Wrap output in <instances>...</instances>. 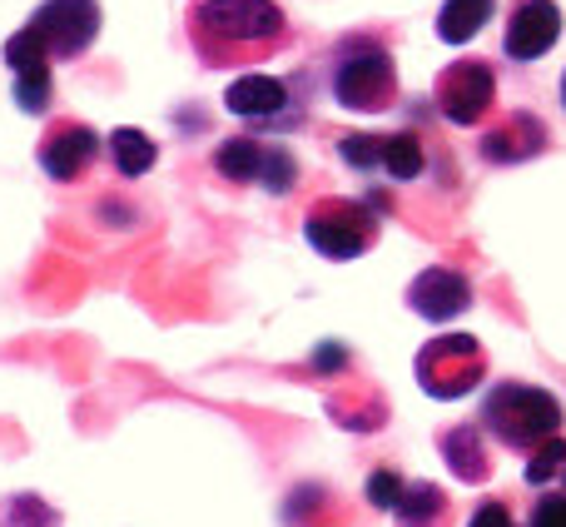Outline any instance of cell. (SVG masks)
<instances>
[{
  "instance_id": "obj_1",
  "label": "cell",
  "mask_w": 566,
  "mask_h": 527,
  "mask_svg": "<svg viewBox=\"0 0 566 527\" xmlns=\"http://www.w3.org/2000/svg\"><path fill=\"white\" fill-rule=\"evenodd\" d=\"M289 40L279 0H195L189 6V45L205 65H264Z\"/></svg>"
},
{
  "instance_id": "obj_2",
  "label": "cell",
  "mask_w": 566,
  "mask_h": 527,
  "mask_svg": "<svg viewBox=\"0 0 566 527\" xmlns=\"http://www.w3.org/2000/svg\"><path fill=\"white\" fill-rule=\"evenodd\" d=\"M562 399L537 383H492L478 409V428L512 453H537L547 438H562Z\"/></svg>"
},
{
  "instance_id": "obj_3",
  "label": "cell",
  "mask_w": 566,
  "mask_h": 527,
  "mask_svg": "<svg viewBox=\"0 0 566 527\" xmlns=\"http://www.w3.org/2000/svg\"><path fill=\"white\" fill-rule=\"evenodd\" d=\"M333 100L358 115H382L398 105V65L392 50L378 45L373 35H348L333 50Z\"/></svg>"
},
{
  "instance_id": "obj_4",
  "label": "cell",
  "mask_w": 566,
  "mask_h": 527,
  "mask_svg": "<svg viewBox=\"0 0 566 527\" xmlns=\"http://www.w3.org/2000/svg\"><path fill=\"white\" fill-rule=\"evenodd\" d=\"M412 373H418V389L428 399H438V403L468 399L488 379V349L472 333H438V339H428L418 349Z\"/></svg>"
},
{
  "instance_id": "obj_5",
  "label": "cell",
  "mask_w": 566,
  "mask_h": 527,
  "mask_svg": "<svg viewBox=\"0 0 566 527\" xmlns=\"http://www.w3.org/2000/svg\"><path fill=\"white\" fill-rule=\"evenodd\" d=\"M378 209L363 199H343V195H323L313 199V209L303 215V239L318 249L323 259H363L378 245Z\"/></svg>"
},
{
  "instance_id": "obj_6",
  "label": "cell",
  "mask_w": 566,
  "mask_h": 527,
  "mask_svg": "<svg viewBox=\"0 0 566 527\" xmlns=\"http://www.w3.org/2000/svg\"><path fill=\"white\" fill-rule=\"evenodd\" d=\"M432 105H438V115L448 120V125H482V120L492 115V105H497V70H492V60H452L448 70L438 75V85H432Z\"/></svg>"
},
{
  "instance_id": "obj_7",
  "label": "cell",
  "mask_w": 566,
  "mask_h": 527,
  "mask_svg": "<svg viewBox=\"0 0 566 527\" xmlns=\"http://www.w3.org/2000/svg\"><path fill=\"white\" fill-rule=\"evenodd\" d=\"M25 25L45 40L50 60H80L95 45L99 25H105V10L95 0H40Z\"/></svg>"
},
{
  "instance_id": "obj_8",
  "label": "cell",
  "mask_w": 566,
  "mask_h": 527,
  "mask_svg": "<svg viewBox=\"0 0 566 527\" xmlns=\"http://www.w3.org/2000/svg\"><path fill=\"white\" fill-rule=\"evenodd\" d=\"M99 149H105V140H99L85 120H55V125L40 135L35 159L55 185H75V179H85V169L99 159Z\"/></svg>"
},
{
  "instance_id": "obj_9",
  "label": "cell",
  "mask_w": 566,
  "mask_h": 527,
  "mask_svg": "<svg viewBox=\"0 0 566 527\" xmlns=\"http://www.w3.org/2000/svg\"><path fill=\"white\" fill-rule=\"evenodd\" d=\"M562 40V6L557 0H517L507 10V25H502V50L507 60L527 65V60H542L547 50H557Z\"/></svg>"
},
{
  "instance_id": "obj_10",
  "label": "cell",
  "mask_w": 566,
  "mask_h": 527,
  "mask_svg": "<svg viewBox=\"0 0 566 527\" xmlns=\"http://www.w3.org/2000/svg\"><path fill=\"white\" fill-rule=\"evenodd\" d=\"M408 309L418 313V319H428V323H452V319H462V313L472 309V283H468V273L448 269V264H432V269H422L418 279L408 283Z\"/></svg>"
},
{
  "instance_id": "obj_11",
  "label": "cell",
  "mask_w": 566,
  "mask_h": 527,
  "mask_svg": "<svg viewBox=\"0 0 566 527\" xmlns=\"http://www.w3.org/2000/svg\"><path fill=\"white\" fill-rule=\"evenodd\" d=\"M542 149H547V125L537 115H527V110L502 115V125H492L482 135V159L488 165H522V159L542 155Z\"/></svg>"
},
{
  "instance_id": "obj_12",
  "label": "cell",
  "mask_w": 566,
  "mask_h": 527,
  "mask_svg": "<svg viewBox=\"0 0 566 527\" xmlns=\"http://www.w3.org/2000/svg\"><path fill=\"white\" fill-rule=\"evenodd\" d=\"M283 105H289V85L264 70H249L224 90V110L239 120H279Z\"/></svg>"
},
{
  "instance_id": "obj_13",
  "label": "cell",
  "mask_w": 566,
  "mask_h": 527,
  "mask_svg": "<svg viewBox=\"0 0 566 527\" xmlns=\"http://www.w3.org/2000/svg\"><path fill=\"white\" fill-rule=\"evenodd\" d=\"M438 448H442V463H448L452 478H462V483L492 478V453H488V443H482L478 423H452V428H442Z\"/></svg>"
},
{
  "instance_id": "obj_14",
  "label": "cell",
  "mask_w": 566,
  "mask_h": 527,
  "mask_svg": "<svg viewBox=\"0 0 566 527\" xmlns=\"http://www.w3.org/2000/svg\"><path fill=\"white\" fill-rule=\"evenodd\" d=\"M497 16V0H442L438 10V40L442 45H468Z\"/></svg>"
},
{
  "instance_id": "obj_15",
  "label": "cell",
  "mask_w": 566,
  "mask_h": 527,
  "mask_svg": "<svg viewBox=\"0 0 566 527\" xmlns=\"http://www.w3.org/2000/svg\"><path fill=\"white\" fill-rule=\"evenodd\" d=\"M105 155H109V165H115L125 179H139V175H149V169H155L159 145L145 135V130H135V125H119V130H109V140H105Z\"/></svg>"
},
{
  "instance_id": "obj_16",
  "label": "cell",
  "mask_w": 566,
  "mask_h": 527,
  "mask_svg": "<svg viewBox=\"0 0 566 527\" xmlns=\"http://www.w3.org/2000/svg\"><path fill=\"white\" fill-rule=\"evenodd\" d=\"M264 165H269V145H259V140H249V135H234L214 149V169L229 185H259Z\"/></svg>"
},
{
  "instance_id": "obj_17",
  "label": "cell",
  "mask_w": 566,
  "mask_h": 527,
  "mask_svg": "<svg viewBox=\"0 0 566 527\" xmlns=\"http://www.w3.org/2000/svg\"><path fill=\"white\" fill-rule=\"evenodd\" d=\"M448 513H452V503L438 483H408L398 508H392V518H398V527H442Z\"/></svg>"
},
{
  "instance_id": "obj_18",
  "label": "cell",
  "mask_w": 566,
  "mask_h": 527,
  "mask_svg": "<svg viewBox=\"0 0 566 527\" xmlns=\"http://www.w3.org/2000/svg\"><path fill=\"white\" fill-rule=\"evenodd\" d=\"M6 65H10V75H45L50 70V50H45V40L35 35L30 25H20L15 35L6 40Z\"/></svg>"
},
{
  "instance_id": "obj_19",
  "label": "cell",
  "mask_w": 566,
  "mask_h": 527,
  "mask_svg": "<svg viewBox=\"0 0 566 527\" xmlns=\"http://www.w3.org/2000/svg\"><path fill=\"white\" fill-rule=\"evenodd\" d=\"M422 140L412 135V130H398V135L382 140V169H388L392 179H418L422 175Z\"/></svg>"
},
{
  "instance_id": "obj_20",
  "label": "cell",
  "mask_w": 566,
  "mask_h": 527,
  "mask_svg": "<svg viewBox=\"0 0 566 527\" xmlns=\"http://www.w3.org/2000/svg\"><path fill=\"white\" fill-rule=\"evenodd\" d=\"M0 527H60V513L35 493H10L0 503Z\"/></svg>"
},
{
  "instance_id": "obj_21",
  "label": "cell",
  "mask_w": 566,
  "mask_h": 527,
  "mask_svg": "<svg viewBox=\"0 0 566 527\" xmlns=\"http://www.w3.org/2000/svg\"><path fill=\"white\" fill-rule=\"evenodd\" d=\"M382 140L388 135H343L338 159L348 169H358V175H373V169H382Z\"/></svg>"
},
{
  "instance_id": "obj_22",
  "label": "cell",
  "mask_w": 566,
  "mask_h": 527,
  "mask_svg": "<svg viewBox=\"0 0 566 527\" xmlns=\"http://www.w3.org/2000/svg\"><path fill=\"white\" fill-rule=\"evenodd\" d=\"M566 473V438H547L537 453H527V488H547Z\"/></svg>"
},
{
  "instance_id": "obj_23",
  "label": "cell",
  "mask_w": 566,
  "mask_h": 527,
  "mask_svg": "<svg viewBox=\"0 0 566 527\" xmlns=\"http://www.w3.org/2000/svg\"><path fill=\"white\" fill-rule=\"evenodd\" d=\"M50 100H55V75H20L15 80V105L25 110V115H45Z\"/></svg>"
},
{
  "instance_id": "obj_24",
  "label": "cell",
  "mask_w": 566,
  "mask_h": 527,
  "mask_svg": "<svg viewBox=\"0 0 566 527\" xmlns=\"http://www.w3.org/2000/svg\"><path fill=\"white\" fill-rule=\"evenodd\" d=\"M259 185H264L269 195H289V189L298 185V159H293L283 145H269V165H264V179H259Z\"/></svg>"
},
{
  "instance_id": "obj_25",
  "label": "cell",
  "mask_w": 566,
  "mask_h": 527,
  "mask_svg": "<svg viewBox=\"0 0 566 527\" xmlns=\"http://www.w3.org/2000/svg\"><path fill=\"white\" fill-rule=\"evenodd\" d=\"M402 488H408V483H402V473L398 468H373L368 473V488H363V493H368V503H373V508H398V498H402Z\"/></svg>"
},
{
  "instance_id": "obj_26",
  "label": "cell",
  "mask_w": 566,
  "mask_h": 527,
  "mask_svg": "<svg viewBox=\"0 0 566 527\" xmlns=\"http://www.w3.org/2000/svg\"><path fill=\"white\" fill-rule=\"evenodd\" d=\"M527 527H566V493H542L527 513Z\"/></svg>"
},
{
  "instance_id": "obj_27",
  "label": "cell",
  "mask_w": 566,
  "mask_h": 527,
  "mask_svg": "<svg viewBox=\"0 0 566 527\" xmlns=\"http://www.w3.org/2000/svg\"><path fill=\"white\" fill-rule=\"evenodd\" d=\"M468 527H517V518H512V508H507V503H497V498H482L478 508H472Z\"/></svg>"
},
{
  "instance_id": "obj_28",
  "label": "cell",
  "mask_w": 566,
  "mask_h": 527,
  "mask_svg": "<svg viewBox=\"0 0 566 527\" xmlns=\"http://www.w3.org/2000/svg\"><path fill=\"white\" fill-rule=\"evenodd\" d=\"M562 105H566V70H562Z\"/></svg>"
},
{
  "instance_id": "obj_29",
  "label": "cell",
  "mask_w": 566,
  "mask_h": 527,
  "mask_svg": "<svg viewBox=\"0 0 566 527\" xmlns=\"http://www.w3.org/2000/svg\"><path fill=\"white\" fill-rule=\"evenodd\" d=\"M562 483H566V473H562ZM562 493H566V488H562Z\"/></svg>"
}]
</instances>
